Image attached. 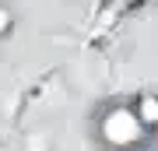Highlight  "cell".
<instances>
[{"instance_id":"6da1fadb","label":"cell","mask_w":158,"mask_h":151,"mask_svg":"<svg viewBox=\"0 0 158 151\" xmlns=\"http://www.w3.org/2000/svg\"><path fill=\"white\" fill-rule=\"evenodd\" d=\"M134 120L141 127H158V95H151V91H148V95H141L134 102Z\"/></svg>"},{"instance_id":"7a4b0ae2","label":"cell","mask_w":158,"mask_h":151,"mask_svg":"<svg viewBox=\"0 0 158 151\" xmlns=\"http://www.w3.org/2000/svg\"><path fill=\"white\" fill-rule=\"evenodd\" d=\"M7 25H11V11H7V7H0V35L7 32Z\"/></svg>"},{"instance_id":"3957f363","label":"cell","mask_w":158,"mask_h":151,"mask_svg":"<svg viewBox=\"0 0 158 151\" xmlns=\"http://www.w3.org/2000/svg\"><path fill=\"white\" fill-rule=\"evenodd\" d=\"M119 4H123V7H134V4H137V0H119Z\"/></svg>"}]
</instances>
